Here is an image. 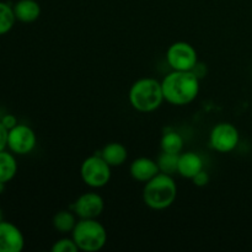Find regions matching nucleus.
Wrapping results in <instances>:
<instances>
[{"mask_svg": "<svg viewBox=\"0 0 252 252\" xmlns=\"http://www.w3.org/2000/svg\"><path fill=\"white\" fill-rule=\"evenodd\" d=\"M37 143L36 133L31 127L17 123L7 133V148L17 155H26L34 149Z\"/></svg>", "mask_w": 252, "mask_h": 252, "instance_id": "6e6552de", "label": "nucleus"}, {"mask_svg": "<svg viewBox=\"0 0 252 252\" xmlns=\"http://www.w3.org/2000/svg\"><path fill=\"white\" fill-rule=\"evenodd\" d=\"M83 181L93 189H101L111 180V166L101 158V155H93L86 158L80 167Z\"/></svg>", "mask_w": 252, "mask_h": 252, "instance_id": "39448f33", "label": "nucleus"}, {"mask_svg": "<svg viewBox=\"0 0 252 252\" xmlns=\"http://www.w3.org/2000/svg\"><path fill=\"white\" fill-rule=\"evenodd\" d=\"M17 172V162L14 155L6 150L0 152V181L7 184Z\"/></svg>", "mask_w": 252, "mask_h": 252, "instance_id": "dca6fc26", "label": "nucleus"}, {"mask_svg": "<svg viewBox=\"0 0 252 252\" xmlns=\"http://www.w3.org/2000/svg\"><path fill=\"white\" fill-rule=\"evenodd\" d=\"M128 100L132 107L139 112L148 113L158 110L164 101L161 83L153 78L139 79L130 86Z\"/></svg>", "mask_w": 252, "mask_h": 252, "instance_id": "7ed1b4c3", "label": "nucleus"}, {"mask_svg": "<svg viewBox=\"0 0 252 252\" xmlns=\"http://www.w3.org/2000/svg\"><path fill=\"white\" fill-rule=\"evenodd\" d=\"M177 196V186L171 175L159 172L143 189V201L145 206L154 211H162L171 206Z\"/></svg>", "mask_w": 252, "mask_h": 252, "instance_id": "f03ea898", "label": "nucleus"}, {"mask_svg": "<svg viewBox=\"0 0 252 252\" xmlns=\"http://www.w3.org/2000/svg\"><path fill=\"white\" fill-rule=\"evenodd\" d=\"M5 191V182L0 181V194Z\"/></svg>", "mask_w": 252, "mask_h": 252, "instance_id": "b1692460", "label": "nucleus"}, {"mask_svg": "<svg viewBox=\"0 0 252 252\" xmlns=\"http://www.w3.org/2000/svg\"><path fill=\"white\" fill-rule=\"evenodd\" d=\"M240 134L238 128L228 122H220L213 127L209 134L212 149L219 153H230L238 147Z\"/></svg>", "mask_w": 252, "mask_h": 252, "instance_id": "0eeeda50", "label": "nucleus"}, {"mask_svg": "<svg viewBox=\"0 0 252 252\" xmlns=\"http://www.w3.org/2000/svg\"><path fill=\"white\" fill-rule=\"evenodd\" d=\"M71 238L79 250L95 252L100 251L107 243V231L96 219H80L71 231Z\"/></svg>", "mask_w": 252, "mask_h": 252, "instance_id": "20e7f679", "label": "nucleus"}, {"mask_svg": "<svg viewBox=\"0 0 252 252\" xmlns=\"http://www.w3.org/2000/svg\"><path fill=\"white\" fill-rule=\"evenodd\" d=\"M79 248L76 246L73 238H63L61 240H57L52 246V252H78Z\"/></svg>", "mask_w": 252, "mask_h": 252, "instance_id": "aec40b11", "label": "nucleus"}, {"mask_svg": "<svg viewBox=\"0 0 252 252\" xmlns=\"http://www.w3.org/2000/svg\"><path fill=\"white\" fill-rule=\"evenodd\" d=\"M160 172L159 165L150 158H138L130 164L129 174L135 181L148 182Z\"/></svg>", "mask_w": 252, "mask_h": 252, "instance_id": "9b49d317", "label": "nucleus"}, {"mask_svg": "<svg viewBox=\"0 0 252 252\" xmlns=\"http://www.w3.org/2000/svg\"><path fill=\"white\" fill-rule=\"evenodd\" d=\"M103 208L105 202L102 197L95 192L83 193L70 206V211H73L80 219H97L102 214Z\"/></svg>", "mask_w": 252, "mask_h": 252, "instance_id": "1a4fd4ad", "label": "nucleus"}, {"mask_svg": "<svg viewBox=\"0 0 252 252\" xmlns=\"http://www.w3.org/2000/svg\"><path fill=\"white\" fill-rule=\"evenodd\" d=\"M24 246L21 230L10 221H0V252H20Z\"/></svg>", "mask_w": 252, "mask_h": 252, "instance_id": "9d476101", "label": "nucleus"}, {"mask_svg": "<svg viewBox=\"0 0 252 252\" xmlns=\"http://www.w3.org/2000/svg\"><path fill=\"white\" fill-rule=\"evenodd\" d=\"M53 226L57 231L62 234H68L74 230L76 225V214L70 209L59 211L53 217Z\"/></svg>", "mask_w": 252, "mask_h": 252, "instance_id": "2eb2a0df", "label": "nucleus"}, {"mask_svg": "<svg viewBox=\"0 0 252 252\" xmlns=\"http://www.w3.org/2000/svg\"><path fill=\"white\" fill-rule=\"evenodd\" d=\"M203 170V160L197 153H181L179 157L177 174L185 179L192 180L199 171Z\"/></svg>", "mask_w": 252, "mask_h": 252, "instance_id": "f8f14e48", "label": "nucleus"}, {"mask_svg": "<svg viewBox=\"0 0 252 252\" xmlns=\"http://www.w3.org/2000/svg\"><path fill=\"white\" fill-rule=\"evenodd\" d=\"M192 182L194 184V186L197 187H206L209 184V175L206 170H202L199 171L196 176L192 179Z\"/></svg>", "mask_w": 252, "mask_h": 252, "instance_id": "412c9836", "label": "nucleus"}, {"mask_svg": "<svg viewBox=\"0 0 252 252\" xmlns=\"http://www.w3.org/2000/svg\"><path fill=\"white\" fill-rule=\"evenodd\" d=\"M1 220H4V216H2V211L0 209V221Z\"/></svg>", "mask_w": 252, "mask_h": 252, "instance_id": "393cba45", "label": "nucleus"}, {"mask_svg": "<svg viewBox=\"0 0 252 252\" xmlns=\"http://www.w3.org/2000/svg\"><path fill=\"white\" fill-rule=\"evenodd\" d=\"M0 121H1V123L4 125V127L6 128L7 130H10L11 128H14L15 126L19 123L17 122V118L15 117L14 115H5Z\"/></svg>", "mask_w": 252, "mask_h": 252, "instance_id": "4be33fe9", "label": "nucleus"}, {"mask_svg": "<svg viewBox=\"0 0 252 252\" xmlns=\"http://www.w3.org/2000/svg\"><path fill=\"white\" fill-rule=\"evenodd\" d=\"M161 152L170 153V154H181L184 149V138L177 132L170 130L162 135L160 140Z\"/></svg>", "mask_w": 252, "mask_h": 252, "instance_id": "f3484780", "label": "nucleus"}, {"mask_svg": "<svg viewBox=\"0 0 252 252\" xmlns=\"http://www.w3.org/2000/svg\"><path fill=\"white\" fill-rule=\"evenodd\" d=\"M16 17H15L14 9L9 4L0 1V36L7 33L12 30Z\"/></svg>", "mask_w": 252, "mask_h": 252, "instance_id": "a211bd4d", "label": "nucleus"}, {"mask_svg": "<svg viewBox=\"0 0 252 252\" xmlns=\"http://www.w3.org/2000/svg\"><path fill=\"white\" fill-rule=\"evenodd\" d=\"M16 21L24 24L34 22L41 15V6L36 0H19L12 6Z\"/></svg>", "mask_w": 252, "mask_h": 252, "instance_id": "ddd939ff", "label": "nucleus"}, {"mask_svg": "<svg viewBox=\"0 0 252 252\" xmlns=\"http://www.w3.org/2000/svg\"><path fill=\"white\" fill-rule=\"evenodd\" d=\"M7 133H9V130L4 127V125L0 121V152L7 148Z\"/></svg>", "mask_w": 252, "mask_h": 252, "instance_id": "5701e85b", "label": "nucleus"}, {"mask_svg": "<svg viewBox=\"0 0 252 252\" xmlns=\"http://www.w3.org/2000/svg\"><path fill=\"white\" fill-rule=\"evenodd\" d=\"M180 154H170V153L161 152L159 159H158V165H159L160 172H164L167 175H174L177 172V165H179Z\"/></svg>", "mask_w": 252, "mask_h": 252, "instance_id": "6ab92c4d", "label": "nucleus"}, {"mask_svg": "<svg viewBox=\"0 0 252 252\" xmlns=\"http://www.w3.org/2000/svg\"><path fill=\"white\" fill-rule=\"evenodd\" d=\"M166 62L172 70H194L197 66V52L187 42H175L167 48Z\"/></svg>", "mask_w": 252, "mask_h": 252, "instance_id": "423d86ee", "label": "nucleus"}, {"mask_svg": "<svg viewBox=\"0 0 252 252\" xmlns=\"http://www.w3.org/2000/svg\"><path fill=\"white\" fill-rule=\"evenodd\" d=\"M100 155L111 167H115L125 164L128 158V152L121 143H108L101 150Z\"/></svg>", "mask_w": 252, "mask_h": 252, "instance_id": "4468645a", "label": "nucleus"}, {"mask_svg": "<svg viewBox=\"0 0 252 252\" xmlns=\"http://www.w3.org/2000/svg\"><path fill=\"white\" fill-rule=\"evenodd\" d=\"M164 100L175 106H185L196 100L199 79L194 70H172L161 81Z\"/></svg>", "mask_w": 252, "mask_h": 252, "instance_id": "f257e3e1", "label": "nucleus"}]
</instances>
